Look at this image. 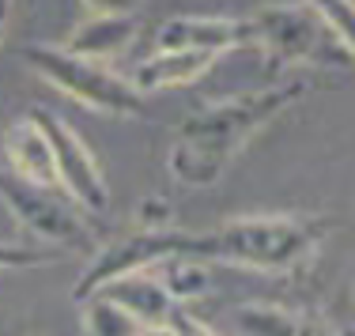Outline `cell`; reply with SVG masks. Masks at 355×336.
I'll use <instances>...</instances> for the list:
<instances>
[{"label": "cell", "mask_w": 355, "mask_h": 336, "mask_svg": "<svg viewBox=\"0 0 355 336\" xmlns=\"http://www.w3.org/2000/svg\"><path fill=\"white\" fill-rule=\"evenodd\" d=\"M310 95V83L302 80H280L265 83L253 91H239V95L216 98V103L200 106L178 125L174 144H171V166L174 182L185 189H208L223 178V170L234 163L242 148L276 121L284 110H291L299 98Z\"/></svg>", "instance_id": "6da1fadb"}, {"label": "cell", "mask_w": 355, "mask_h": 336, "mask_svg": "<svg viewBox=\"0 0 355 336\" xmlns=\"http://www.w3.org/2000/svg\"><path fill=\"white\" fill-rule=\"evenodd\" d=\"M336 220L314 212H253L208 227L178 231V257L250 272H295L310 265Z\"/></svg>", "instance_id": "7a4b0ae2"}, {"label": "cell", "mask_w": 355, "mask_h": 336, "mask_svg": "<svg viewBox=\"0 0 355 336\" xmlns=\"http://www.w3.org/2000/svg\"><path fill=\"white\" fill-rule=\"evenodd\" d=\"M250 46H261L276 64H314V69H352V38L310 4H268L246 19Z\"/></svg>", "instance_id": "3957f363"}, {"label": "cell", "mask_w": 355, "mask_h": 336, "mask_svg": "<svg viewBox=\"0 0 355 336\" xmlns=\"http://www.w3.org/2000/svg\"><path fill=\"white\" fill-rule=\"evenodd\" d=\"M27 64L35 69L49 87L64 91L72 103L87 106L95 114L106 117H137L144 110V95L132 87L125 76L110 72L106 64L87 61V57H76L64 46H38L27 49Z\"/></svg>", "instance_id": "277c9868"}, {"label": "cell", "mask_w": 355, "mask_h": 336, "mask_svg": "<svg viewBox=\"0 0 355 336\" xmlns=\"http://www.w3.org/2000/svg\"><path fill=\"white\" fill-rule=\"evenodd\" d=\"M0 200H4V208L15 215V223L23 231L49 242V249H57V254H72V249L91 246L87 215L61 189L31 186V182L15 178V174L0 170Z\"/></svg>", "instance_id": "5b68a950"}, {"label": "cell", "mask_w": 355, "mask_h": 336, "mask_svg": "<svg viewBox=\"0 0 355 336\" xmlns=\"http://www.w3.org/2000/svg\"><path fill=\"white\" fill-rule=\"evenodd\" d=\"M35 125L42 129L49 144V155H53V174H57V189L80 208L83 215H106L110 212V186L106 174L98 166L95 151L83 144V136L64 121L61 114L46 110V106H35L31 110Z\"/></svg>", "instance_id": "8992f818"}, {"label": "cell", "mask_w": 355, "mask_h": 336, "mask_svg": "<svg viewBox=\"0 0 355 336\" xmlns=\"http://www.w3.org/2000/svg\"><path fill=\"white\" fill-rule=\"evenodd\" d=\"M234 46H250L246 19L227 15H171L155 27V49H200V53H227Z\"/></svg>", "instance_id": "52a82bcc"}, {"label": "cell", "mask_w": 355, "mask_h": 336, "mask_svg": "<svg viewBox=\"0 0 355 336\" xmlns=\"http://www.w3.org/2000/svg\"><path fill=\"white\" fill-rule=\"evenodd\" d=\"M239 336H344L329 317L280 302H242L231 310Z\"/></svg>", "instance_id": "ba28073f"}, {"label": "cell", "mask_w": 355, "mask_h": 336, "mask_svg": "<svg viewBox=\"0 0 355 336\" xmlns=\"http://www.w3.org/2000/svg\"><path fill=\"white\" fill-rule=\"evenodd\" d=\"M103 291L106 299H114L117 306L125 310L129 317H137L140 325H163V321H171V314H174V295L163 288V280L155 276V268H140V272H125V276H117V280H110L103 283ZM95 295V291H91Z\"/></svg>", "instance_id": "9c48e42d"}, {"label": "cell", "mask_w": 355, "mask_h": 336, "mask_svg": "<svg viewBox=\"0 0 355 336\" xmlns=\"http://www.w3.org/2000/svg\"><path fill=\"white\" fill-rule=\"evenodd\" d=\"M212 64H216V53H200V49H151L132 69L129 83L140 95L171 91V87H185V83L200 80Z\"/></svg>", "instance_id": "30bf717a"}, {"label": "cell", "mask_w": 355, "mask_h": 336, "mask_svg": "<svg viewBox=\"0 0 355 336\" xmlns=\"http://www.w3.org/2000/svg\"><path fill=\"white\" fill-rule=\"evenodd\" d=\"M4 163L8 174L31 182V186H49L57 189V174H53V155L49 144L42 136V129L35 125V117H15L4 129Z\"/></svg>", "instance_id": "8fae6325"}, {"label": "cell", "mask_w": 355, "mask_h": 336, "mask_svg": "<svg viewBox=\"0 0 355 336\" xmlns=\"http://www.w3.org/2000/svg\"><path fill=\"white\" fill-rule=\"evenodd\" d=\"M137 19L132 15H91L87 23H80V27L72 30V38L64 42V49L76 57H87V61H114V57H121L125 49L132 46V38H137Z\"/></svg>", "instance_id": "7c38bea8"}, {"label": "cell", "mask_w": 355, "mask_h": 336, "mask_svg": "<svg viewBox=\"0 0 355 336\" xmlns=\"http://www.w3.org/2000/svg\"><path fill=\"white\" fill-rule=\"evenodd\" d=\"M80 329L83 336H137L144 325L125 314L114 299L95 291V295H87L80 302Z\"/></svg>", "instance_id": "4fadbf2b"}, {"label": "cell", "mask_w": 355, "mask_h": 336, "mask_svg": "<svg viewBox=\"0 0 355 336\" xmlns=\"http://www.w3.org/2000/svg\"><path fill=\"white\" fill-rule=\"evenodd\" d=\"M57 249L49 246H23V242H0V272L4 268H38L57 261Z\"/></svg>", "instance_id": "5bb4252c"}, {"label": "cell", "mask_w": 355, "mask_h": 336, "mask_svg": "<svg viewBox=\"0 0 355 336\" xmlns=\"http://www.w3.org/2000/svg\"><path fill=\"white\" fill-rule=\"evenodd\" d=\"M140 0H83L91 15H132Z\"/></svg>", "instance_id": "9a60e30c"}, {"label": "cell", "mask_w": 355, "mask_h": 336, "mask_svg": "<svg viewBox=\"0 0 355 336\" xmlns=\"http://www.w3.org/2000/svg\"><path fill=\"white\" fill-rule=\"evenodd\" d=\"M137 336H178V329H174L171 321H163V325H144Z\"/></svg>", "instance_id": "2e32d148"}, {"label": "cell", "mask_w": 355, "mask_h": 336, "mask_svg": "<svg viewBox=\"0 0 355 336\" xmlns=\"http://www.w3.org/2000/svg\"><path fill=\"white\" fill-rule=\"evenodd\" d=\"M8 15H12V0H0V42H4V30H8Z\"/></svg>", "instance_id": "e0dca14e"}]
</instances>
